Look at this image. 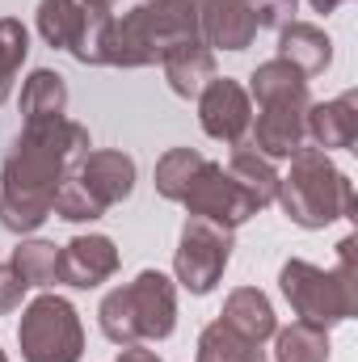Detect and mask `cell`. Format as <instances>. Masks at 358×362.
<instances>
[{
    "label": "cell",
    "instance_id": "6da1fadb",
    "mask_svg": "<svg viewBox=\"0 0 358 362\" xmlns=\"http://www.w3.org/2000/svg\"><path fill=\"white\" fill-rule=\"evenodd\" d=\"M89 148V127L72 118L25 122L0 173V223L13 236L38 232L51 219V202L59 185L68 181V173Z\"/></svg>",
    "mask_w": 358,
    "mask_h": 362
},
{
    "label": "cell",
    "instance_id": "7a4b0ae2",
    "mask_svg": "<svg viewBox=\"0 0 358 362\" xmlns=\"http://www.w3.org/2000/svg\"><path fill=\"white\" fill-rule=\"evenodd\" d=\"M185 42H202L194 0H144L101 25L97 64L148 68V64H165V55H173Z\"/></svg>",
    "mask_w": 358,
    "mask_h": 362
},
{
    "label": "cell",
    "instance_id": "3957f363",
    "mask_svg": "<svg viewBox=\"0 0 358 362\" xmlns=\"http://www.w3.org/2000/svg\"><path fill=\"white\" fill-rule=\"evenodd\" d=\"M249 101H258V127L253 148L266 160H291L299 148H308V76L295 72L287 59H266L249 76Z\"/></svg>",
    "mask_w": 358,
    "mask_h": 362
},
{
    "label": "cell",
    "instance_id": "277c9868",
    "mask_svg": "<svg viewBox=\"0 0 358 362\" xmlns=\"http://www.w3.org/2000/svg\"><path fill=\"white\" fill-rule=\"evenodd\" d=\"M97 320L114 346L165 341L178 329V282L161 270H139L127 286H114L101 299Z\"/></svg>",
    "mask_w": 358,
    "mask_h": 362
},
{
    "label": "cell",
    "instance_id": "5b68a950",
    "mask_svg": "<svg viewBox=\"0 0 358 362\" xmlns=\"http://www.w3.org/2000/svg\"><path fill=\"white\" fill-rule=\"evenodd\" d=\"M278 291L282 299L291 303V312L304 320V325H316V329H333L342 320H350L358 312V266H354V236H346L337 245V266L333 270H321L304 257H291L282 262L278 270Z\"/></svg>",
    "mask_w": 358,
    "mask_h": 362
},
{
    "label": "cell",
    "instance_id": "8992f818",
    "mask_svg": "<svg viewBox=\"0 0 358 362\" xmlns=\"http://www.w3.org/2000/svg\"><path fill=\"white\" fill-rule=\"evenodd\" d=\"M274 202L287 211V219L295 228L316 232V228H329V223L354 215V181L329 160V152L299 148L291 156L287 177H278Z\"/></svg>",
    "mask_w": 358,
    "mask_h": 362
},
{
    "label": "cell",
    "instance_id": "52a82bcc",
    "mask_svg": "<svg viewBox=\"0 0 358 362\" xmlns=\"http://www.w3.org/2000/svg\"><path fill=\"white\" fill-rule=\"evenodd\" d=\"M17 346L25 362H81L85 358V325L64 295H38L25 303L17 325Z\"/></svg>",
    "mask_w": 358,
    "mask_h": 362
},
{
    "label": "cell",
    "instance_id": "ba28073f",
    "mask_svg": "<svg viewBox=\"0 0 358 362\" xmlns=\"http://www.w3.org/2000/svg\"><path fill=\"white\" fill-rule=\"evenodd\" d=\"M232 249H236V236L232 228L215 223V219H202V215H190L181 223V240L178 253H173V274L190 295H211L219 286V278L232 262Z\"/></svg>",
    "mask_w": 358,
    "mask_h": 362
},
{
    "label": "cell",
    "instance_id": "9c48e42d",
    "mask_svg": "<svg viewBox=\"0 0 358 362\" xmlns=\"http://www.w3.org/2000/svg\"><path fill=\"white\" fill-rule=\"evenodd\" d=\"M181 206H185L190 215L215 219V223H224V228H232V232H236L241 223H249L253 215L266 211L241 181L232 177L224 165H215V160H202V165H198V173L190 177L185 194H181Z\"/></svg>",
    "mask_w": 358,
    "mask_h": 362
},
{
    "label": "cell",
    "instance_id": "30bf717a",
    "mask_svg": "<svg viewBox=\"0 0 358 362\" xmlns=\"http://www.w3.org/2000/svg\"><path fill=\"white\" fill-rule=\"evenodd\" d=\"M110 17L89 13L81 0H42L38 4V34L47 47L68 51L76 64H97V38Z\"/></svg>",
    "mask_w": 358,
    "mask_h": 362
},
{
    "label": "cell",
    "instance_id": "8fae6325",
    "mask_svg": "<svg viewBox=\"0 0 358 362\" xmlns=\"http://www.w3.org/2000/svg\"><path fill=\"white\" fill-rule=\"evenodd\" d=\"M198 101V122L211 139L219 144H245L249 127H253V101H249V89L232 76H215L207 81V89L194 97Z\"/></svg>",
    "mask_w": 358,
    "mask_h": 362
},
{
    "label": "cell",
    "instance_id": "7c38bea8",
    "mask_svg": "<svg viewBox=\"0 0 358 362\" xmlns=\"http://www.w3.org/2000/svg\"><path fill=\"white\" fill-rule=\"evenodd\" d=\"M198 38L211 51H249L258 38V17L245 0H194Z\"/></svg>",
    "mask_w": 358,
    "mask_h": 362
},
{
    "label": "cell",
    "instance_id": "4fadbf2b",
    "mask_svg": "<svg viewBox=\"0 0 358 362\" xmlns=\"http://www.w3.org/2000/svg\"><path fill=\"white\" fill-rule=\"evenodd\" d=\"M72 177L85 185V194H89L101 211H110V206H118V202L131 198V189H135V160L127 152L97 148V152H85L76 160Z\"/></svg>",
    "mask_w": 358,
    "mask_h": 362
},
{
    "label": "cell",
    "instance_id": "5bb4252c",
    "mask_svg": "<svg viewBox=\"0 0 358 362\" xmlns=\"http://www.w3.org/2000/svg\"><path fill=\"white\" fill-rule=\"evenodd\" d=\"M118 274V249L110 236L89 232V236H72L68 245H59V282L72 291H93L101 282H110Z\"/></svg>",
    "mask_w": 358,
    "mask_h": 362
},
{
    "label": "cell",
    "instance_id": "9a60e30c",
    "mask_svg": "<svg viewBox=\"0 0 358 362\" xmlns=\"http://www.w3.org/2000/svg\"><path fill=\"white\" fill-rule=\"evenodd\" d=\"M308 139L321 152H342L354 148L358 139V93L346 89L333 101H312L308 105Z\"/></svg>",
    "mask_w": 358,
    "mask_h": 362
},
{
    "label": "cell",
    "instance_id": "2e32d148",
    "mask_svg": "<svg viewBox=\"0 0 358 362\" xmlns=\"http://www.w3.org/2000/svg\"><path fill=\"white\" fill-rule=\"evenodd\" d=\"M219 320H224L241 341H249V346H258V350H270V337H274V329H278L274 303L266 299V291H258V286H236V291L224 299Z\"/></svg>",
    "mask_w": 358,
    "mask_h": 362
},
{
    "label": "cell",
    "instance_id": "e0dca14e",
    "mask_svg": "<svg viewBox=\"0 0 358 362\" xmlns=\"http://www.w3.org/2000/svg\"><path fill=\"white\" fill-rule=\"evenodd\" d=\"M278 59H287L304 76H321L333 64V38L312 21H291L278 30Z\"/></svg>",
    "mask_w": 358,
    "mask_h": 362
},
{
    "label": "cell",
    "instance_id": "ac0fdd59",
    "mask_svg": "<svg viewBox=\"0 0 358 362\" xmlns=\"http://www.w3.org/2000/svg\"><path fill=\"white\" fill-rule=\"evenodd\" d=\"M161 68H165L169 89L178 97H185V101H194L198 93L207 89V81H215V51L202 47V42H185L173 55H165Z\"/></svg>",
    "mask_w": 358,
    "mask_h": 362
},
{
    "label": "cell",
    "instance_id": "d6986e66",
    "mask_svg": "<svg viewBox=\"0 0 358 362\" xmlns=\"http://www.w3.org/2000/svg\"><path fill=\"white\" fill-rule=\"evenodd\" d=\"M21 118L25 122H51L68 118V85L51 68H34L21 85Z\"/></svg>",
    "mask_w": 358,
    "mask_h": 362
},
{
    "label": "cell",
    "instance_id": "ffe728a7",
    "mask_svg": "<svg viewBox=\"0 0 358 362\" xmlns=\"http://www.w3.org/2000/svg\"><path fill=\"white\" fill-rule=\"evenodd\" d=\"M333 346H329V333L316 329V325H287V329H274L270 337V362H329Z\"/></svg>",
    "mask_w": 358,
    "mask_h": 362
},
{
    "label": "cell",
    "instance_id": "44dd1931",
    "mask_svg": "<svg viewBox=\"0 0 358 362\" xmlns=\"http://www.w3.org/2000/svg\"><path fill=\"white\" fill-rule=\"evenodd\" d=\"M228 173L241 181L262 206H270L278 198V169H274V160H266L253 144H236V152L228 160Z\"/></svg>",
    "mask_w": 358,
    "mask_h": 362
},
{
    "label": "cell",
    "instance_id": "7402d4cb",
    "mask_svg": "<svg viewBox=\"0 0 358 362\" xmlns=\"http://www.w3.org/2000/svg\"><path fill=\"white\" fill-rule=\"evenodd\" d=\"M8 270L25 286H55L59 282V245L51 240H21L8 257Z\"/></svg>",
    "mask_w": 358,
    "mask_h": 362
},
{
    "label": "cell",
    "instance_id": "603a6c76",
    "mask_svg": "<svg viewBox=\"0 0 358 362\" xmlns=\"http://www.w3.org/2000/svg\"><path fill=\"white\" fill-rule=\"evenodd\" d=\"M194 362H270V350H258V346L241 341L224 320H211L198 333V358Z\"/></svg>",
    "mask_w": 358,
    "mask_h": 362
},
{
    "label": "cell",
    "instance_id": "cb8c5ba5",
    "mask_svg": "<svg viewBox=\"0 0 358 362\" xmlns=\"http://www.w3.org/2000/svg\"><path fill=\"white\" fill-rule=\"evenodd\" d=\"M202 160H207V156H202L198 148H169V152L156 160V173H152L156 194H161V198H169V202H181L185 185H190V177L198 173V165H202Z\"/></svg>",
    "mask_w": 358,
    "mask_h": 362
},
{
    "label": "cell",
    "instance_id": "d4e9b609",
    "mask_svg": "<svg viewBox=\"0 0 358 362\" xmlns=\"http://www.w3.org/2000/svg\"><path fill=\"white\" fill-rule=\"evenodd\" d=\"M25 55H30V34H25V25H21L17 17H0V105H4V97L13 89V81H17Z\"/></svg>",
    "mask_w": 358,
    "mask_h": 362
},
{
    "label": "cell",
    "instance_id": "484cf974",
    "mask_svg": "<svg viewBox=\"0 0 358 362\" xmlns=\"http://www.w3.org/2000/svg\"><path fill=\"white\" fill-rule=\"evenodd\" d=\"M51 215H59V219H68V223H93V219H101L105 211L85 194V185L68 173V181L59 185V194H55V202H51Z\"/></svg>",
    "mask_w": 358,
    "mask_h": 362
},
{
    "label": "cell",
    "instance_id": "4316f807",
    "mask_svg": "<svg viewBox=\"0 0 358 362\" xmlns=\"http://www.w3.org/2000/svg\"><path fill=\"white\" fill-rule=\"evenodd\" d=\"M245 4L253 8L258 30H282V25H291L295 13H299V0H245Z\"/></svg>",
    "mask_w": 358,
    "mask_h": 362
},
{
    "label": "cell",
    "instance_id": "83f0119b",
    "mask_svg": "<svg viewBox=\"0 0 358 362\" xmlns=\"http://www.w3.org/2000/svg\"><path fill=\"white\" fill-rule=\"evenodd\" d=\"M25 291H30V286H25L17 274L8 270V266H0V316H8L13 308H21Z\"/></svg>",
    "mask_w": 358,
    "mask_h": 362
},
{
    "label": "cell",
    "instance_id": "f1b7e54d",
    "mask_svg": "<svg viewBox=\"0 0 358 362\" xmlns=\"http://www.w3.org/2000/svg\"><path fill=\"white\" fill-rule=\"evenodd\" d=\"M114 362H165L156 350H148V346H122V354Z\"/></svg>",
    "mask_w": 358,
    "mask_h": 362
},
{
    "label": "cell",
    "instance_id": "f546056e",
    "mask_svg": "<svg viewBox=\"0 0 358 362\" xmlns=\"http://www.w3.org/2000/svg\"><path fill=\"white\" fill-rule=\"evenodd\" d=\"M81 4H85L89 13H97V17H114V4H118V0H81Z\"/></svg>",
    "mask_w": 358,
    "mask_h": 362
},
{
    "label": "cell",
    "instance_id": "4dcf8cb0",
    "mask_svg": "<svg viewBox=\"0 0 358 362\" xmlns=\"http://www.w3.org/2000/svg\"><path fill=\"white\" fill-rule=\"evenodd\" d=\"M316 13H333V8H342V4H350V0H308Z\"/></svg>",
    "mask_w": 358,
    "mask_h": 362
},
{
    "label": "cell",
    "instance_id": "1f68e13d",
    "mask_svg": "<svg viewBox=\"0 0 358 362\" xmlns=\"http://www.w3.org/2000/svg\"><path fill=\"white\" fill-rule=\"evenodd\" d=\"M0 362H8V354H4V350H0Z\"/></svg>",
    "mask_w": 358,
    "mask_h": 362
}]
</instances>
